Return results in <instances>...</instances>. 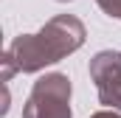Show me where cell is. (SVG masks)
I'll return each instance as SVG.
<instances>
[{
  "instance_id": "6da1fadb",
  "label": "cell",
  "mask_w": 121,
  "mask_h": 118,
  "mask_svg": "<svg viewBox=\"0 0 121 118\" xmlns=\"http://www.w3.org/2000/svg\"><path fill=\"white\" fill-rule=\"evenodd\" d=\"M85 23L73 14L51 17L37 34H20L3 54V82H11L14 73H39L48 65H56L85 45Z\"/></svg>"
},
{
  "instance_id": "7a4b0ae2",
  "label": "cell",
  "mask_w": 121,
  "mask_h": 118,
  "mask_svg": "<svg viewBox=\"0 0 121 118\" xmlns=\"http://www.w3.org/2000/svg\"><path fill=\"white\" fill-rule=\"evenodd\" d=\"M23 118H73L70 79L65 73L39 76L23 104Z\"/></svg>"
},
{
  "instance_id": "3957f363",
  "label": "cell",
  "mask_w": 121,
  "mask_h": 118,
  "mask_svg": "<svg viewBox=\"0 0 121 118\" xmlns=\"http://www.w3.org/2000/svg\"><path fill=\"white\" fill-rule=\"evenodd\" d=\"M90 79L99 101L110 110H121V51H99L90 59Z\"/></svg>"
},
{
  "instance_id": "277c9868",
  "label": "cell",
  "mask_w": 121,
  "mask_h": 118,
  "mask_svg": "<svg viewBox=\"0 0 121 118\" xmlns=\"http://www.w3.org/2000/svg\"><path fill=\"white\" fill-rule=\"evenodd\" d=\"M96 3H99V8H101L107 17L121 20V0H96Z\"/></svg>"
},
{
  "instance_id": "5b68a950",
  "label": "cell",
  "mask_w": 121,
  "mask_h": 118,
  "mask_svg": "<svg viewBox=\"0 0 121 118\" xmlns=\"http://www.w3.org/2000/svg\"><path fill=\"white\" fill-rule=\"evenodd\" d=\"M90 118H121V110H110V107H107V110H101V113H93Z\"/></svg>"
},
{
  "instance_id": "8992f818",
  "label": "cell",
  "mask_w": 121,
  "mask_h": 118,
  "mask_svg": "<svg viewBox=\"0 0 121 118\" xmlns=\"http://www.w3.org/2000/svg\"><path fill=\"white\" fill-rule=\"evenodd\" d=\"M59 3H70V0H59Z\"/></svg>"
}]
</instances>
